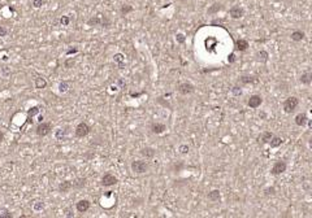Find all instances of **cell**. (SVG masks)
Here are the masks:
<instances>
[{"instance_id": "44", "label": "cell", "mask_w": 312, "mask_h": 218, "mask_svg": "<svg viewBox=\"0 0 312 218\" xmlns=\"http://www.w3.org/2000/svg\"><path fill=\"white\" fill-rule=\"evenodd\" d=\"M265 192H267V195H273L274 194V188L273 187H271V188H267V190H265Z\"/></svg>"}, {"instance_id": "8", "label": "cell", "mask_w": 312, "mask_h": 218, "mask_svg": "<svg viewBox=\"0 0 312 218\" xmlns=\"http://www.w3.org/2000/svg\"><path fill=\"white\" fill-rule=\"evenodd\" d=\"M118 182V179L116 177L113 175V174L111 173H105L104 175L102 177V184L105 186V187H111V186H114Z\"/></svg>"}, {"instance_id": "34", "label": "cell", "mask_w": 312, "mask_h": 218, "mask_svg": "<svg viewBox=\"0 0 312 218\" xmlns=\"http://www.w3.org/2000/svg\"><path fill=\"white\" fill-rule=\"evenodd\" d=\"M43 208H44V203H43V201H37V203H35V204L33 205V209L37 210V212L42 210Z\"/></svg>"}, {"instance_id": "16", "label": "cell", "mask_w": 312, "mask_h": 218, "mask_svg": "<svg viewBox=\"0 0 312 218\" xmlns=\"http://www.w3.org/2000/svg\"><path fill=\"white\" fill-rule=\"evenodd\" d=\"M207 199L209 200V201H212V203L220 201V200H221V192L218 191V190L209 191V192H208V195H207Z\"/></svg>"}, {"instance_id": "26", "label": "cell", "mask_w": 312, "mask_h": 218, "mask_svg": "<svg viewBox=\"0 0 312 218\" xmlns=\"http://www.w3.org/2000/svg\"><path fill=\"white\" fill-rule=\"evenodd\" d=\"M256 56H257V60H259L260 62H267L268 59H269V53L267 51H264V49H261L260 52H257Z\"/></svg>"}, {"instance_id": "33", "label": "cell", "mask_w": 312, "mask_h": 218, "mask_svg": "<svg viewBox=\"0 0 312 218\" xmlns=\"http://www.w3.org/2000/svg\"><path fill=\"white\" fill-rule=\"evenodd\" d=\"M73 188H82L86 186V179L85 178H80V179H77L76 182H73Z\"/></svg>"}, {"instance_id": "40", "label": "cell", "mask_w": 312, "mask_h": 218, "mask_svg": "<svg viewBox=\"0 0 312 218\" xmlns=\"http://www.w3.org/2000/svg\"><path fill=\"white\" fill-rule=\"evenodd\" d=\"M43 3H44L43 0H33V7L38 9V8H41V7L43 5Z\"/></svg>"}, {"instance_id": "35", "label": "cell", "mask_w": 312, "mask_h": 218, "mask_svg": "<svg viewBox=\"0 0 312 218\" xmlns=\"http://www.w3.org/2000/svg\"><path fill=\"white\" fill-rule=\"evenodd\" d=\"M60 23H61L63 26H68V25L70 23V18L68 16H61V18H60Z\"/></svg>"}, {"instance_id": "19", "label": "cell", "mask_w": 312, "mask_h": 218, "mask_svg": "<svg viewBox=\"0 0 312 218\" xmlns=\"http://www.w3.org/2000/svg\"><path fill=\"white\" fill-rule=\"evenodd\" d=\"M300 83L302 84H306V86H308V84H311V82H312V73L310 70L308 71H304V73L302 74V76H300Z\"/></svg>"}, {"instance_id": "4", "label": "cell", "mask_w": 312, "mask_h": 218, "mask_svg": "<svg viewBox=\"0 0 312 218\" xmlns=\"http://www.w3.org/2000/svg\"><path fill=\"white\" fill-rule=\"evenodd\" d=\"M90 131H91V127L89 126L86 122H80L76 126V128H74V134H76V137L77 138H85V137H87L89 134H90Z\"/></svg>"}, {"instance_id": "28", "label": "cell", "mask_w": 312, "mask_h": 218, "mask_svg": "<svg viewBox=\"0 0 312 218\" xmlns=\"http://www.w3.org/2000/svg\"><path fill=\"white\" fill-rule=\"evenodd\" d=\"M55 138L57 139V140H60V142L65 140V138H66V130H65V128H59V130H56Z\"/></svg>"}, {"instance_id": "5", "label": "cell", "mask_w": 312, "mask_h": 218, "mask_svg": "<svg viewBox=\"0 0 312 218\" xmlns=\"http://www.w3.org/2000/svg\"><path fill=\"white\" fill-rule=\"evenodd\" d=\"M177 91L180 92L181 95L184 96H187V95H191L193 92L195 91V87L193 83H190V82H182L177 86Z\"/></svg>"}, {"instance_id": "36", "label": "cell", "mask_w": 312, "mask_h": 218, "mask_svg": "<svg viewBox=\"0 0 312 218\" xmlns=\"http://www.w3.org/2000/svg\"><path fill=\"white\" fill-rule=\"evenodd\" d=\"M176 40H177V43H180V44H182V43H185L186 40V38H185V35L184 34H177L176 35Z\"/></svg>"}, {"instance_id": "41", "label": "cell", "mask_w": 312, "mask_h": 218, "mask_svg": "<svg viewBox=\"0 0 312 218\" xmlns=\"http://www.w3.org/2000/svg\"><path fill=\"white\" fill-rule=\"evenodd\" d=\"M3 214H0V218H13V216L10 214L8 210H5V212H1Z\"/></svg>"}, {"instance_id": "22", "label": "cell", "mask_w": 312, "mask_h": 218, "mask_svg": "<svg viewBox=\"0 0 312 218\" xmlns=\"http://www.w3.org/2000/svg\"><path fill=\"white\" fill-rule=\"evenodd\" d=\"M34 84H35V88L42 90V88L47 87V81H46L43 77H37V78H35V81H34Z\"/></svg>"}, {"instance_id": "25", "label": "cell", "mask_w": 312, "mask_h": 218, "mask_svg": "<svg viewBox=\"0 0 312 218\" xmlns=\"http://www.w3.org/2000/svg\"><path fill=\"white\" fill-rule=\"evenodd\" d=\"M272 137H273V134L271 131H263L259 137V140H261V144H268V142L271 140Z\"/></svg>"}, {"instance_id": "15", "label": "cell", "mask_w": 312, "mask_h": 218, "mask_svg": "<svg viewBox=\"0 0 312 218\" xmlns=\"http://www.w3.org/2000/svg\"><path fill=\"white\" fill-rule=\"evenodd\" d=\"M139 153H141V156H143L146 160H151V159L155 157L156 151L152 147H145V148L141 149V152H139Z\"/></svg>"}, {"instance_id": "7", "label": "cell", "mask_w": 312, "mask_h": 218, "mask_svg": "<svg viewBox=\"0 0 312 218\" xmlns=\"http://www.w3.org/2000/svg\"><path fill=\"white\" fill-rule=\"evenodd\" d=\"M229 16H230L233 20H239L245 16V9H243L241 5H233L232 8L229 9Z\"/></svg>"}, {"instance_id": "13", "label": "cell", "mask_w": 312, "mask_h": 218, "mask_svg": "<svg viewBox=\"0 0 312 218\" xmlns=\"http://www.w3.org/2000/svg\"><path fill=\"white\" fill-rule=\"evenodd\" d=\"M249 47H250V44L246 39H237L235 43H234V49L235 51H239V52H245Z\"/></svg>"}, {"instance_id": "6", "label": "cell", "mask_w": 312, "mask_h": 218, "mask_svg": "<svg viewBox=\"0 0 312 218\" xmlns=\"http://www.w3.org/2000/svg\"><path fill=\"white\" fill-rule=\"evenodd\" d=\"M286 167H288L286 162L282 161V160H278V161H276V162L273 164V166H272L271 174H272V175H280V174L285 173V171H286Z\"/></svg>"}, {"instance_id": "31", "label": "cell", "mask_w": 312, "mask_h": 218, "mask_svg": "<svg viewBox=\"0 0 312 218\" xmlns=\"http://www.w3.org/2000/svg\"><path fill=\"white\" fill-rule=\"evenodd\" d=\"M111 25H112V21L109 20V17L108 16H103V14H102V23H100V26L109 29Z\"/></svg>"}, {"instance_id": "37", "label": "cell", "mask_w": 312, "mask_h": 218, "mask_svg": "<svg viewBox=\"0 0 312 218\" xmlns=\"http://www.w3.org/2000/svg\"><path fill=\"white\" fill-rule=\"evenodd\" d=\"M232 92H233V94H234L235 96H241V95H242L241 86H239V87H238V86H235V87H233V88H232Z\"/></svg>"}, {"instance_id": "24", "label": "cell", "mask_w": 312, "mask_h": 218, "mask_svg": "<svg viewBox=\"0 0 312 218\" xmlns=\"http://www.w3.org/2000/svg\"><path fill=\"white\" fill-rule=\"evenodd\" d=\"M221 9H222V4H221V3H213V4L207 9V13H208V14H216V13L220 12Z\"/></svg>"}, {"instance_id": "45", "label": "cell", "mask_w": 312, "mask_h": 218, "mask_svg": "<svg viewBox=\"0 0 312 218\" xmlns=\"http://www.w3.org/2000/svg\"><path fill=\"white\" fill-rule=\"evenodd\" d=\"M4 137H5V134L3 133L1 130H0V143H3V140H4Z\"/></svg>"}, {"instance_id": "11", "label": "cell", "mask_w": 312, "mask_h": 218, "mask_svg": "<svg viewBox=\"0 0 312 218\" xmlns=\"http://www.w3.org/2000/svg\"><path fill=\"white\" fill-rule=\"evenodd\" d=\"M257 83H259V79L255 77H251V76H242V77H239V79H238V84H241V86L257 84Z\"/></svg>"}, {"instance_id": "27", "label": "cell", "mask_w": 312, "mask_h": 218, "mask_svg": "<svg viewBox=\"0 0 312 218\" xmlns=\"http://www.w3.org/2000/svg\"><path fill=\"white\" fill-rule=\"evenodd\" d=\"M133 10H134L133 5H130V4H124V5H121V8H120V14H121V16H126V14L131 13Z\"/></svg>"}, {"instance_id": "3", "label": "cell", "mask_w": 312, "mask_h": 218, "mask_svg": "<svg viewBox=\"0 0 312 218\" xmlns=\"http://www.w3.org/2000/svg\"><path fill=\"white\" fill-rule=\"evenodd\" d=\"M131 170L134 171L135 174H143V173H146L147 170H148V162L147 161H143V160H135V161H133L131 162Z\"/></svg>"}, {"instance_id": "38", "label": "cell", "mask_w": 312, "mask_h": 218, "mask_svg": "<svg viewBox=\"0 0 312 218\" xmlns=\"http://www.w3.org/2000/svg\"><path fill=\"white\" fill-rule=\"evenodd\" d=\"M189 149H190L189 145H186V144H181L180 147H178V151H180V153H184V155L189 152Z\"/></svg>"}, {"instance_id": "9", "label": "cell", "mask_w": 312, "mask_h": 218, "mask_svg": "<svg viewBox=\"0 0 312 218\" xmlns=\"http://www.w3.org/2000/svg\"><path fill=\"white\" fill-rule=\"evenodd\" d=\"M263 104V98H261L260 95H251L249 101H247V105L250 106V108L252 109H256L259 108V106Z\"/></svg>"}, {"instance_id": "29", "label": "cell", "mask_w": 312, "mask_h": 218, "mask_svg": "<svg viewBox=\"0 0 312 218\" xmlns=\"http://www.w3.org/2000/svg\"><path fill=\"white\" fill-rule=\"evenodd\" d=\"M113 61L118 64L120 66H124V64H125V56L122 55V53H116V55L113 56Z\"/></svg>"}, {"instance_id": "23", "label": "cell", "mask_w": 312, "mask_h": 218, "mask_svg": "<svg viewBox=\"0 0 312 218\" xmlns=\"http://www.w3.org/2000/svg\"><path fill=\"white\" fill-rule=\"evenodd\" d=\"M282 143H284V140H282L281 138H280V137H274V135H273V137L271 138V140L268 142V144L271 145V148H278L280 145L282 144Z\"/></svg>"}, {"instance_id": "32", "label": "cell", "mask_w": 312, "mask_h": 218, "mask_svg": "<svg viewBox=\"0 0 312 218\" xmlns=\"http://www.w3.org/2000/svg\"><path fill=\"white\" fill-rule=\"evenodd\" d=\"M74 65H76V59H74V57H68L65 61H64V66H65L66 69H72Z\"/></svg>"}, {"instance_id": "20", "label": "cell", "mask_w": 312, "mask_h": 218, "mask_svg": "<svg viewBox=\"0 0 312 218\" xmlns=\"http://www.w3.org/2000/svg\"><path fill=\"white\" fill-rule=\"evenodd\" d=\"M100 23H102V14L92 16L91 18H89V21H87L89 26H100Z\"/></svg>"}, {"instance_id": "2", "label": "cell", "mask_w": 312, "mask_h": 218, "mask_svg": "<svg viewBox=\"0 0 312 218\" xmlns=\"http://www.w3.org/2000/svg\"><path fill=\"white\" fill-rule=\"evenodd\" d=\"M52 133V123L51 122H44V121H42V122H39V125L35 128V134L38 135V137H47Z\"/></svg>"}, {"instance_id": "39", "label": "cell", "mask_w": 312, "mask_h": 218, "mask_svg": "<svg viewBox=\"0 0 312 218\" xmlns=\"http://www.w3.org/2000/svg\"><path fill=\"white\" fill-rule=\"evenodd\" d=\"M8 35V29H7L5 26H0V37L1 38H4Z\"/></svg>"}, {"instance_id": "30", "label": "cell", "mask_w": 312, "mask_h": 218, "mask_svg": "<svg viewBox=\"0 0 312 218\" xmlns=\"http://www.w3.org/2000/svg\"><path fill=\"white\" fill-rule=\"evenodd\" d=\"M69 87H70V83L68 81H63V82H60V83H59V91L61 92V94L66 92L68 90H69Z\"/></svg>"}, {"instance_id": "42", "label": "cell", "mask_w": 312, "mask_h": 218, "mask_svg": "<svg viewBox=\"0 0 312 218\" xmlns=\"http://www.w3.org/2000/svg\"><path fill=\"white\" fill-rule=\"evenodd\" d=\"M234 61H235V55H234V53H230V55L228 56V62H229V64H233Z\"/></svg>"}, {"instance_id": "1", "label": "cell", "mask_w": 312, "mask_h": 218, "mask_svg": "<svg viewBox=\"0 0 312 218\" xmlns=\"http://www.w3.org/2000/svg\"><path fill=\"white\" fill-rule=\"evenodd\" d=\"M298 105H299V99L297 96H289L288 99H285L284 104H282V108H284L285 113L290 114L298 108Z\"/></svg>"}, {"instance_id": "43", "label": "cell", "mask_w": 312, "mask_h": 218, "mask_svg": "<svg viewBox=\"0 0 312 218\" xmlns=\"http://www.w3.org/2000/svg\"><path fill=\"white\" fill-rule=\"evenodd\" d=\"M78 52V49L77 48H70V49H68L66 51V56H69V55H74V53H77Z\"/></svg>"}, {"instance_id": "17", "label": "cell", "mask_w": 312, "mask_h": 218, "mask_svg": "<svg viewBox=\"0 0 312 218\" xmlns=\"http://www.w3.org/2000/svg\"><path fill=\"white\" fill-rule=\"evenodd\" d=\"M59 192H61V194H66V192H69L72 188H73V184H72L70 181H64L61 183L59 184Z\"/></svg>"}, {"instance_id": "14", "label": "cell", "mask_w": 312, "mask_h": 218, "mask_svg": "<svg viewBox=\"0 0 312 218\" xmlns=\"http://www.w3.org/2000/svg\"><path fill=\"white\" fill-rule=\"evenodd\" d=\"M307 121H308V117H307L306 113H299V114H297L295 118H294V122H295V125H297V126H299V127H304V126H306Z\"/></svg>"}, {"instance_id": "21", "label": "cell", "mask_w": 312, "mask_h": 218, "mask_svg": "<svg viewBox=\"0 0 312 218\" xmlns=\"http://www.w3.org/2000/svg\"><path fill=\"white\" fill-rule=\"evenodd\" d=\"M39 112H41L39 106H33V108L29 109L27 110V123H33V117L37 116Z\"/></svg>"}, {"instance_id": "12", "label": "cell", "mask_w": 312, "mask_h": 218, "mask_svg": "<svg viewBox=\"0 0 312 218\" xmlns=\"http://www.w3.org/2000/svg\"><path fill=\"white\" fill-rule=\"evenodd\" d=\"M150 130L152 131L153 134H163L164 131L167 130V126L164 123H161V122H152L151 125H150Z\"/></svg>"}, {"instance_id": "46", "label": "cell", "mask_w": 312, "mask_h": 218, "mask_svg": "<svg viewBox=\"0 0 312 218\" xmlns=\"http://www.w3.org/2000/svg\"><path fill=\"white\" fill-rule=\"evenodd\" d=\"M38 121H39V122H42V121H43V116H39V118H38Z\"/></svg>"}, {"instance_id": "18", "label": "cell", "mask_w": 312, "mask_h": 218, "mask_svg": "<svg viewBox=\"0 0 312 218\" xmlns=\"http://www.w3.org/2000/svg\"><path fill=\"white\" fill-rule=\"evenodd\" d=\"M304 37H306V34H304V31L302 30H294L291 35H290V38H291L293 42H302Z\"/></svg>"}, {"instance_id": "10", "label": "cell", "mask_w": 312, "mask_h": 218, "mask_svg": "<svg viewBox=\"0 0 312 218\" xmlns=\"http://www.w3.org/2000/svg\"><path fill=\"white\" fill-rule=\"evenodd\" d=\"M90 208H91V203L87 199H82L76 204V209L78 213H86Z\"/></svg>"}]
</instances>
